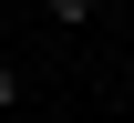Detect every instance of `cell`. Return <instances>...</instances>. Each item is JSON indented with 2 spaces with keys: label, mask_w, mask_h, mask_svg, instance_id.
I'll use <instances>...</instances> for the list:
<instances>
[{
  "label": "cell",
  "mask_w": 134,
  "mask_h": 123,
  "mask_svg": "<svg viewBox=\"0 0 134 123\" xmlns=\"http://www.w3.org/2000/svg\"><path fill=\"white\" fill-rule=\"evenodd\" d=\"M10 103H21V72H10V62H0V113H10Z\"/></svg>",
  "instance_id": "6da1fadb"
}]
</instances>
